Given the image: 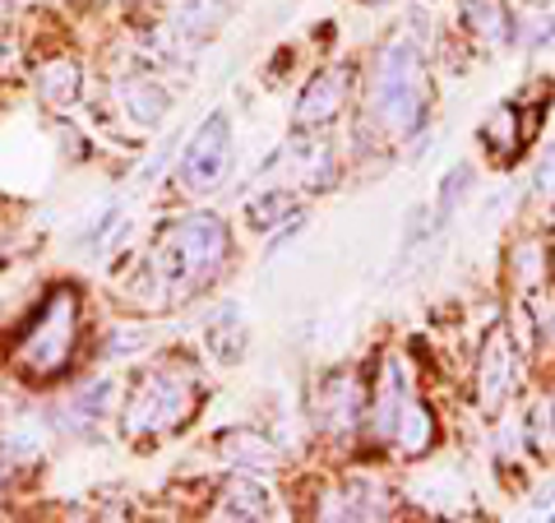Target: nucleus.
Returning a JSON list of instances; mask_svg holds the SVG:
<instances>
[{"label": "nucleus", "instance_id": "nucleus-3", "mask_svg": "<svg viewBox=\"0 0 555 523\" xmlns=\"http://www.w3.org/2000/svg\"><path fill=\"white\" fill-rule=\"evenodd\" d=\"M199 404V380L185 366H149L134 375L130 398H126V426L130 441H153V435L181 431Z\"/></svg>", "mask_w": 555, "mask_h": 523}, {"label": "nucleus", "instance_id": "nucleus-11", "mask_svg": "<svg viewBox=\"0 0 555 523\" xmlns=\"http://www.w3.org/2000/svg\"><path fill=\"white\" fill-rule=\"evenodd\" d=\"M208 519H269V492L255 477H232Z\"/></svg>", "mask_w": 555, "mask_h": 523}, {"label": "nucleus", "instance_id": "nucleus-22", "mask_svg": "<svg viewBox=\"0 0 555 523\" xmlns=\"http://www.w3.org/2000/svg\"><path fill=\"white\" fill-rule=\"evenodd\" d=\"M467 190H473V167H449V177H444V186H440V200H436L440 222L467 200Z\"/></svg>", "mask_w": 555, "mask_h": 523}, {"label": "nucleus", "instance_id": "nucleus-1", "mask_svg": "<svg viewBox=\"0 0 555 523\" xmlns=\"http://www.w3.org/2000/svg\"><path fill=\"white\" fill-rule=\"evenodd\" d=\"M232 255V237L214 214H185L153 237V251L144 259V278L139 283L163 292L158 306H181L195 292H204L222 273Z\"/></svg>", "mask_w": 555, "mask_h": 523}, {"label": "nucleus", "instance_id": "nucleus-8", "mask_svg": "<svg viewBox=\"0 0 555 523\" xmlns=\"http://www.w3.org/2000/svg\"><path fill=\"white\" fill-rule=\"evenodd\" d=\"M514 347H509V334L495 329L491 339L481 347V361H477V404L481 408H500L505 398L514 394Z\"/></svg>", "mask_w": 555, "mask_h": 523}, {"label": "nucleus", "instance_id": "nucleus-17", "mask_svg": "<svg viewBox=\"0 0 555 523\" xmlns=\"http://www.w3.org/2000/svg\"><path fill=\"white\" fill-rule=\"evenodd\" d=\"M79 84H83V75L75 61H47L38 69V93L47 107H69V102L79 98Z\"/></svg>", "mask_w": 555, "mask_h": 523}, {"label": "nucleus", "instance_id": "nucleus-23", "mask_svg": "<svg viewBox=\"0 0 555 523\" xmlns=\"http://www.w3.org/2000/svg\"><path fill=\"white\" fill-rule=\"evenodd\" d=\"M120 222H126V214H120V208H107V214H102L93 228L79 237V251H93V255H98V251H107V241L120 232Z\"/></svg>", "mask_w": 555, "mask_h": 523}, {"label": "nucleus", "instance_id": "nucleus-26", "mask_svg": "<svg viewBox=\"0 0 555 523\" xmlns=\"http://www.w3.org/2000/svg\"><path fill=\"white\" fill-rule=\"evenodd\" d=\"M366 5H385V0H366Z\"/></svg>", "mask_w": 555, "mask_h": 523}, {"label": "nucleus", "instance_id": "nucleus-24", "mask_svg": "<svg viewBox=\"0 0 555 523\" xmlns=\"http://www.w3.org/2000/svg\"><path fill=\"white\" fill-rule=\"evenodd\" d=\"M537 190H542V195H555V149H546L542 171H537Z\"/></svg>", "mask_w": 555, "mask_h": 523}, {"label": "nucleus", "instance_id": "nucleus-10", "mask_svg": "<svg viewBox=\"0 0 555 523\" xmlns=\"http://www.w3.org/2000/svg\"><path fill=\"white\" fill-rule=\"evenodd\" d=\"M389 505H393V496H389L385 482L357 477V482L343 492L338 505H328L324 519H389Z\"/></svg>", "mask_w": 555, "mask_h": 523}, {"label": "nucleus", "instance_id": "nucleus-2", "mask_svg": "<svg viewBox=\"0 0 555 523\" xmlns=\"http://www.w3.org/2000/svg\"><path fill=\"white\" fill-rule=\"evenodd\" d=\"M426 61L422 47L408 38H393L379 47L366 84V116L379 126L385 139H408L426 120Z\"/></svg>", "mask_w": 555, "mask_h": 523}, {"label": "nucleus", "instance_id": "nucleus-14", "mask_svg": "<svg viewBox=\"0 0 555 523\" xmlns=\"http://www.w3.org/2000/svg\"><path fill=\"white\" fill-rule=\"evenodd\" d=\"M389 435L398 441V449H403V455H426V449L436 445V417H430V408H426V404H416V398H408Z\"/></svg>", "mask_w": 555, "mask_h": 523}, {"label": "nucleus", "instance_id": "nucleus-18", "mask_svg": "<svg viewBox=\"0 0 555 523\" xmlns=\"http://www.w3.org/2000/svg\"><path fill=\"white\" fill-rule=\"evenodd\" d=\"M246 218H250L255 232H269V228H278V222L297 218V195H292L287 186H269L264 195H255L246 204Z\"/></svg>", "mask_w": 555, "mask_h": 523}, {"label": "nucleus", "instance_id": "nucleus-7", "mask_svg": "<svg viewBox=\"0 0 555 523\" xmlns=\"http://www.w3.org/2000/svg\"><path fill=\"white\" fill-rule=\"evenodd\" d=\"M361 412H366V398H361V380L357 375H328L320 385V404H315V417L324 431L334 435H352L361 426Z\"/></svg>", "mask_w": 555, "mask_h": 523}, {"label": "nucleus", "instance_id": "nucleus-13", "mask_svg": "<svg viewBox=\"0 0 555 523\" xmlns=\"http://www.w3.org/2000/svg\"><path fill=\"white\" fill-rule=\"evenodd\" d=\"M204 347L214 353L218 366H232L241 353H246V320H241L232 306H222L218 316L204 324Z\"/></svg>", "mask_w": 555, "mask_h": 523}, {"label": "nucleus", "instance_id": "nucleus-12", "mask_svg": "<svg viewBox=\"0 0 555 523\" xmlns=\"http://www.w3.org/2000/svg\"><path fill=\"white\" fill-rule=\"evenodd\" d=\"M120 107H126V116L134 126H158L171 107V93L153 79H126L120 84Z\"/></svg>", "mask_w": 555, "mask_h": 523}, {"label": "nucleus", "instance_id": "nucleus-19", "mask_svg": "<svg viewBox=\"0 0 555 523\" xmlns=\"http://www.w3.org/2000/svg\"><path fill=\"white\" fill-rule=\"evenodd\" d=\"M481 144L491 153H505V158H514L518 144H524V130H518V112L514 107H495L491 116L481 120Z\"/></svg>", "mask_w": 555, "mask_h": 523}, {"label": "nucleus", "instance_id": "nucleus-15", "mask_svg": "<svg viewBox=\"0 0 555 523\" xmlns=\"http://www.w3.org/2000/svg\"><path fill=\"white\" fill-rule=\"evenodd\" d=\"M403 404H408V375L398 361H385V371H379V394H375V431L379 435L393 431Z\"/></svg>", "mask_w": 555, "mask_h": 523}, {"label": "nucleus", "instance_id": "nucleus-20", "mask_svg": "<svg viewBox=\"0 0 555 523\" xmlns=\"http://www.w3.org/2000/svg\"><path fill=\"white\" fill-rule=\"evenodd\" d=\"M112 398H116V385H112V380H107V375L93 380L89 390H79L75 398H69V422L83 426V431L98 426V422H102V412L112 408Z\"/></svg>", "mask_w": 555, "mask_h": 523}, {"label": "nucleus", "instance_id": "nucleus-4", "mask_svg": "<svg viewBox=\"0 0 555 523\" xmlns=\"http://www.w3.org/2000/svg\"><path fill=\"white\" fill-rule=\"evenodd\" d=\"M79 339V296L69 288H56L47 302L33 310L20 343H14V366L24 375H56L75 353Z\"/></svg>", "mask_w": 555, "mask_h": 523}, {"label": "nucleus", "instance_id": "nucleus-16", "mask_svg": "<svg viewBox=\"0 0 555 523\" xmlns=\"http://www.w3.org/2000/svg\"><path fill=\"white\" fill-rule=\"evenodd\" d=\"M222 14H228L222 0H185V5L177 10V20H171V38L199 42V38H208V33L222 24Z\"/></svg>", "mask_w": 555, "mask_h": 523}, {"label": "nucleus", "instance_id": "nucleus-5", "mask_svg": "<svg viewBox=\"0 0 555 523\" xmlns=\"http://www.w3.org/2000/svg\"><path fill=\"white\" fill-rule=\"evenodd\" d=\"M228 171H232V120L228 112H214L181 153V181L190 195H208V190L228 181Z\"/></svg>", "mask_w": 555, "mask_h": 523}, {"label": "nucleus", "instance_id": "nucleus-21", "mask_svg": "<svg viewBox=\"0 0 555 523\" xmlns=\"http://www.w3.org/2000/svg\"><path fill=\"white\" fill-rule=\"evenodd\" d=\"M222 455L241 468H273V449L250 431H228L222 435Z\"/></svg>", "mask_w": 555, "mask_h": 523}, {"label": "nucleus", "instance_id": "nucleus-25", "mask_svg": "<svg viewBox=\"0 0 555 523\" xmlns=\"http://www.w3.org/2000/svg\"><path fill=\"white\" fill-rule=\"evenodd\" d=\"M10 5H14V0H0V20H5V14H10Z\"/></svg>", "mask_w": 555, "mask_h": 523}, {"label": "nucleus", "instance_id": "nucleus-9", "mask_svg": "<svg viewBox=\"0 0 555 523\" xmlns=\"http://www.w3.org/2000/svg\"><path fill=\"white\" fill-rule=\"evenodd\" d=\"M459 20H463V28L473 33L477 42L505 47L514 38V14H509L505 0H463Z\"/></svg>", "mask_w": 555, "mask_h": 523}, {"label": "nucleus", "instance_id": "nucleus-6", "mask_svg": "<svg viewBox=\"0 0 555 523\" xmlns=\"http://www.w3.org/2000/svg\"><path fill=\"white\" fill-rule=\"evenodd\" d=\"M347 93H352V69L347 65L315 69V79H310L301 89V98H297V126L301 130L328 126V120L347 107Z\"/></svg>", "mask_w": 555, "mask_h": 523}]
</instances>
